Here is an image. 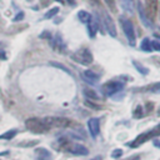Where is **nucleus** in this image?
<instances>
[{"mask_svg": "<svg viewBox=\"0 0 160 160\" xmlns=\"http://www.w3.org/2000/svg\"><path fill=\"white\" fill-rule=\"evenodd\" d=\"M35 152H36L39 160H50V159H51V154H50L46 149H44V148H39V149H36Z\"/></svg>", "mask_w": 160, "mask_h": 160, "instance_id": "2eb2a0df", "label": "nucleus"}, {"mask_svg": "<svg viewBox=\"0 0 160 160\" xmlns=\"http://www.w3.org/2000/svg\"><path fill=\"white\" fill-rule=\"evenodd\" d=\"M78 18H79V20H80L81 22H84V24H89V22L92 20V16H91L88 11H85V10H80V11L78 12Z\"/></svg>", "mask_w": 160, "mask_h": 160, "instance_id": "f3484780", "label": "nucleus"}, {"mask_svg": "<svg viewBox=\"0 0 160 160\" xmlns=\"http://www.w3.org/2000/svg\"><path fill=\"white\" fill-rule=\"evenodd\" d=\"M121 155H122V150H121V149H115V150H112V152H111V156H112L114 159H119Z\"/></svg>", "mask_w": 160, "mask_h": 160, "instance_id": "a878e982", "label": "nucleus"}, {"mask_svg": "<svg viewBox=\"0 0 160 160\" xmlns=\"http://www.w3.org/2000/svg\"><path fill=\"white\" fill-rule=\"evenodd\" d=\"M70 4H75V0H68Z\"/></svg>", "mask_w": 160, "mask_h": 160, "instance_id": "f704fd0d", "label": "nucleus"}, {"mask_svg": "<svg viewBox=\"0 0 160 160\" xmlns=\"http://www.w3.org/2000/svg\"><path fill=\"white\" fill-rule=\"evenodd\" d=\"M82 94H84V96H85L86 99L95 100V101H98V100H99V95H98V92H96L94 89H90V88H84Z\"/></svg>", "mask_w": 160, "mask_h": 160, "instance_id": "4468645a", "label": "nucleus"}, {"mask_svg": "<svg viewBox=\"0 0 160 160\" xmlns=\"http://www.w3.org/2000/svg\"><path fill=\"white\" fill-rule=\"evenodd\" d=\"M98 30H99V24L96 22L95 19H92V20L88 24V32H89V36H90V38H95Z\"/></svg>", "mask_w": 160, "mask_h": 160, "instance_id": "ddd939ff", "label": "nucleus"}, {"mask_svg": "<svg viewBox=\"0 0 160 160\" xmlns=\"http://www.w3.org/2000/svg\"><path fill=\"white\" fill-rule=\"evenodd\" d=\"M90 160H102V156H101V155H96L95 158H92V159H90Z\"/></svg>", "mask_w": 160, "mask_h": 160, "instance_id": "2f4dec72", "label": "nucleus"}, {"mask_svg": "<svg viewBox=\"0 0 160 160\" xmlns=\"http://www.w3.org/2000/svg\"><path fill=\"white\" fill-rule=\"evenodd\" d=\"M145 12L151 22L156 19L158 11H159V0H145Z\"/></svg>", "mask_w": 160, "mask_h": 160, "instance_id": "1a4fd4ad", "label": "nucleus"}, {"mask_svg": "<svg viewBox=\"0 0 160 160\" xmlns=\"http://www.w3.org/2000/svg\"><path fill=\"white\" fill-rule=\"evenodd\" d=\"M158 115H160V109H159V111H158Z\"/></svg>", "mask_w": 160, "mask_h": 160, "instance_id": "c9c22d12", "label": "nucleus"}, {"mask_svg": "<svg viewBox=\"0 0 160 160\" xmlns=\"http://www.w3.org/2000/svg\"><path fill=\"white\" fill-rule=\"evenodd\" d=\"M120 5L126 12H129V14L134 12V9H135L134 8V0H120Z\"/></svg>", "mask_w": 160, "mask_h": 160, "instance_id": "dca6fc26", "label": "nucleus"}, {"mask_svg": "<svg viewBox=\"0 0 160 160\" xmlns=\"http://www.w3.org/2000/svg\"><path fill=\"white\" fill-rule=\"evenodd\" d=\"M51 65H54V66H58V68H60V69H62L64 71H66V72H69V70L64 66V65H61V64H58V62H51Z\"/></svg>", "mask_w": 160, "mask_h": 160, "instance_id": "c85d7f7f", "label": "nucleus"}, {"mask_svg": "<svg viewBox=\"0 0 160 160\" xmlns=\"http://www.w3.org/2000/svg\"><path fill=\"white\" fill-rule=\"evenodd\" d=\"M156 136H160V124H158L155 128H152L151 130L146 131V132H142L140 134L139 136H136V139L131 142H128V145L130 148H138L140 146L141 144H144L145 141H148L149 139H152V138H156Z\"/></svg>", "mask_w": 160, "mask_h": 160, "instance_id": "f257e3e1", "label": "nucleus"}, {"mask_svg": "<svg viewBox=\"0 0 160 160\" xmlns=\"http://www.w3.org/2000/svg\"><path fill=\"white\" fill-rule=\"evenodd\" d=\"M25 126L31 132H35V134H42V132H46L49 130V128L45 125L44 120L39 119V118H29L25 121Z\"/></svg>", "mask_w": 160, "mask_h": 160, "instance_id": "7ed1b4c3", "label": "nucleus"}, {"mask_svg": "<svg viewBox=\"0 0 160 160\" xmlns=\"http://www.w3.org/2000/svg\"><path fill=\"white\" fill-rule=\"evenodd\" d=\"M58 12H59V8H52V9H50V10L44 15V18H45V19H51V18L55 16Z\"/></svg>", "mask_w": 160, "mask_h": 160, "instance_id": "4be33fe9", "label": "nucleus"}, {"mask_svg": "<svg viewBox=\"0 0 160 160\" xmlns=\"http://www.w3.org/2000/svg\"><path fill=\"white\" fill-rule=\"evenodd\" d=\"M152 92H156V94H160V82H156V84H154L152 86H151V89H150Z\"/></svg>", "mask_w": 160, "mask_h": 160, "instance_id": "bb28decb", "label": "nucleus"}, {"mask_svg": "<svg viewBox=\"0 0 160 160\" xmlns=\"http://www.w3.org/2000/svg\"><path fill=\"white\" fill-rule=\"evenodd\" d=\"M51 45H52V48L56 49V50H62V49L65 48V45H64V42H62V40H61V36H60L59 34H56L55 38L52 39Z\"/></svg>", "mask_w": 160, "mask_h": 160, "instance_id": "a211bd4d", "label": "nucleus"}, {"mask_svg": "<svg viewBox=\"0 0 160 160\" xmlns=\"http://www.w3.org/2000/svg\"><path fill=\"white\" fill-rule=\"evenodd\" d=\"M105 1V4H106V6L111 10V11H115L116 10V6H115V0H104Z\"/></svg>", "mask_w": 160, "mask_h": 160, "instance_id": "393cba45", "label": "nucleus"}, {"mask_svg": "<svg viewBox=\"0 0 160 160\" xmlns=\"http://www.w3.org/2000/svg\"><path fill=\"white\" fill-rule=\"evenodd\" d=\"M88 129H89V132L91 135V138H96L99 135V131H100V122H99V119L98 118H91L88 120Z\"/></svg>", "mask_w": 160, "mask_h": 160, "instance_id": "9d476101", "label": "nucleus"}, {"mask_svg": "<svg viewBox=\"0 0 160 160\" xmlns=\"http://www.w3.org/2000/svg\"><path fill=\"white\" fill-rule=\"evenodd\" d=\"M136 6H138V12H139V18H140L141 22H142L146 28H152V26H154V24L149 20V18H148V15H146V12H145V9H144L142 4L140 2V0L138 1Z\"/></svg>", "mask_w": 160, "mask_h": 160, "instance_id": "9b49d317", "label": "nucleus"}, {"mask_svg": "<svg viewBox=\"0 0 160 160\" xmlns=\"http://www.w3.org/2000/svg\"><path fill=\"white\" fill-rule=\"evenodd\" d=\"M119 20H120L122 31H124V34H125V36H126L129 44H130L131 46H134L135 42H136V36H135V30H134V25H132L131 20H129V19L125 18V16H120Z\"/></svg>", "mask_w": 160, "mask_h": 160, "instance_id": "f03ea898", "label": "nucleus"}, {"mask_svg": "<svg viewBox=\"0 0 160 160\" xmlns=\"http://www.w3.org/2000/svg\"><path fill=\"white\" fill-rule=\"evenodd\" d=\"M134 118H136V119H139V118H141L142 116V106H136V109H135V111H134Z\"/></svg>", "mask_w": 160, "mask_h": 160, "instance_id": "b1692460", "label": "nucleus"}, {"mask_svg": "<svg viewBox=\"0 0 160 160\" xmlns=\"http://www.w3.org/2000/svg\"><path fill=\"white\" fill-rule=\"evenodd\" d=\"M82 76L85 79V81L90 82V84H95L98 80H99V75L96 72H94L92 70H85L82 72Z\"/></svg>", "mask_w": 160, "mask_h": 160, "instance_id": "f8f14e48", "label": "nucleus"}, {"mask_svg": "<svg viewBox=\"0 0 160 160\" xmlns=\"http://www.w3.org/2000/svg\"><path fill=\"white\" fill-rule=\"evenodd\" d=\"M132 64H134V66L136 68V70H138L140 74H142V75H148V74H149V70H148L145 66H142L141 64H139L138 61H134Z\"/></svg>", "mask_w": 160, "mask_h": 160, "instance_id": "412c9836", "label": "nucleus"}, {"mask_svg": "<svg viewBox=\"0 0 160 160\" xmlns=\"http://www.w3.org/2000/svg\"><path fill=\"white\" fill-rule=\"evenodd\" d=\"M71 58H72L76 62H80V64H82V65H90V64L92 62V60H94L92 54H91V51H90L88 48H81V49L76 50V51L71 55Z\"/></svg>", "mask_w": 160, "mask_h": 160, "instance_id": "39448f33", "label": "nucleus"}, {"mask_svg": "<svg viewBox=\"0 0 160 160\" xmlns=\"http://www.w3.org/2000/svg\"><path fill=\"white\" fill-rule=\"evenodd\" d=\"M60 142H61V146L64 149H66L69 152H71L74 155L85 156V155L89 154V150L84 145H81V144H72V142H70L68 140H60Z\"/></svg>", "mask_w": 160, "mask_h": 160, "instance_id": "0eeeda50", "label": "nucleus"}, {"mask_svg": "<svg viewBox=\"0 0 160 160\" xmlns=\"http://www.w3.org/2000/svg\"><path fill=\"white\" fill-rule=\"evenodd\" d=\"M140 48H141L144 51H146V52H150V51H152V49H151V41H150V39H149V38H145V39H142V41H141V44H140Z\"/></svg>", "mask_w": 160, "mask_h": 160, "instance_id": "aec40b11", "label": "nucleus"}, {"mask_svg": "<svg viewBox=\"0 0 160 160\" xmlns=\"http://www.w3.org/2000/svg\"><path fill=\"white\" fill-rule=\"evenodd\" d=\"M124 89V82L120 80H111V81H106L105 84H102L101 86V91L104 95L106 96H114L116 92L121 91Z\"/></svg>", "mask_w": 160, "mask_h": 160, "instance_id": "20e7f679", "label": "nucleus"}, {"mask_svg": "<svg viewBox=\"0 0 160 160\" xmlns=\"http://www.w3.org/2000/svg\"><path fill=\"white\" fill-rule=\"evenodd\" d=\"M85 105H88V106H90V108H94L95 110H99V109H100V106H99V105H95L94 102H91V101H89V100H86V101H85Z\"/></svg>", "mask_w": 160, "mask_h": 160, "instance_id": "cd10ccee", "label": "nucleus"}, {"mask_svg": "<svg viewBox=\"0 0 160 160\" xmlns=\"http://www.w3.org/2000/svg\"><path fill=\"white\" fill-rule=\"evenodd\" d=\"M100 12H101V16H100L101 25L106 29V31L110 34V36L115 38V36L118 35V32H116V26H115V24H114L112 18L109 15V12H106V11L102 10L101 8H100Z\"/></svg>", "mask_w": 160, "mask_h": 160, "instance_id": "423d86ee", "label": "nucleus"}, {"mask_svg": "<svg viewBox=\"0 0 160 160\" xmlns=\"http://www.w3.org/2000/svg\"><path fill=\"white\" fill-rule=\"evenodd\" d=\"M154 146L160 149V140H154Z\"/></svg>", "mask_w": 160, "mask_h": 160, "instance_id": "7c9ffc66", "label": "nucleus"}, {"mask_svg": "<svg viewBox=\"0 0 160 160\" xmlns=\"http://www.w3.org/2000/svg\"><path fill=\"white\" fill-rule=\"evenodd\" d=\"M22 18H24V14H22V12H19V14L14 18V21H20Z\"/></svg>", "mask_w": 160, "mask_h": 160, "instance_id": "c756f323", "label": "nucleus"}, {"mask_svg": "<svg viewBox=\"0 0 160 160\" xmlns=\"http://www.w3.org/2000/svg\"><path fill=\"white\" fill-rule=\"evenodd\" d=\"M16 134H18V130H16V129H11V130H9V131L1 134V135H0V140H11V139L15 138Z\"/></svg>", "mask_w": 160, "mask_h": 160, "instance_id": "6ab92c4d", "label": "nucleus"}, {"mask_svg": "<svg viewBox=\"0 0 160 160\" xmlns=\"http://www.w3.org/2000/svg\"><path fill=\"white\" fill-rule=\"evenodd\" d=\"M56 1H60V2H62V0H56Z\"/></svg>", "mask_w": 160, "mask_h": 160, "instance_id": "e433bc0d", "label": "nucleus"}, {"mask_svg": "<svg viewBox=\"0 0 160 160\" xmlns=\"http://www.w3.org/2000/svg\"><path fill=\"white\" fill-rule=\"evenodd\" d=\"M90 2H92L94 5H100V0H89Z\"/></svg>", "mask_w": 160, "mask_h": 160, "instance_id": "473e14b6", "label": "nucleus"}, {"mask_svg": "<svg viewBox=\"0 0 160 160\" xmlns=\"http://www.w3.org/2000/svg\"><path fill=\"white\" fill-rule=\"evenodd\" d=\"M45 125L50 129L52 128H68L71 125V121L66 118H58V116H48V118H44L42 119Z\"/></svg>", "mask_w": 160, "mask_h": 160, "instance_id": "6e6552de", "label": "nucleus"}, {"mask_svg": "<svg viewBox=\"0 0 160 160\" xmlns=\"http://www.w3.org/2000/svg\"><path fill=\"white\" fill-rule=\"evenodd\" d=\"M139 159H140L139 156H134V158H132V159H130V160H139Z\"/></svg>", "mask_w": 160, "mask_h": 160, "instance_id": "72a5a7b5", "label": "nucleus"}, {"mask_svg": "<svg viewBox=\"0 0 160 160\" xmlns=\"http://www.w3.org/2000/svg\"><path fill=\"white\" fill-rule=\"evenodd\" d=\"M155 36H156L159 40H152V41H151V49H152V50L155 49V50L160 51V36H159V35H155Z\"/></svg>", "mask_w": 160, "mask_h": 160, "instance_id": "5701e85b", "label": "nucleus"}]
</instances>
